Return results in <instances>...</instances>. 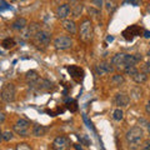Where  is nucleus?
I'll return each instance as SVG.
<instances>
[{
  "label": "nucleus",
  "instance_id": "1",
  "mask_svg": "<svg viewBox=\"0 0 150 150\" xmlns=\"http://www.w3.org/2000/svg\"><path fill=\"white\" fill-rule=\"evenodd\" d=\"M140 60H142V56L139 54H124V53H119L115 54L111 58V65H114L116 68H125V67H130V65H137Z\"/></svg>",
  "mask_w": 150,
  "mask_h": 150
},
{
  "label": "nucleus",
  "instance_id": "2",
  "mask_svg": "<svg viewBox=\"0 0 150 150\" xmlns=\"http://www.w3.org/2000/svg\"><path fill=\"white\" fill-rule=\"evenodd\" d=\"M50 41H51V34L45 30L36 31L35 35L33 36V44L40 50H44L50 44Z\"/></svg>",
  "mask_w": 150,
  "mask_h": 150
},
{
  "label": "nucleus",
  "instance_id": "3",
  "mask_svg": "<svg viewBox=\"0 0 150 150\" xmlns=\"http://www.w3.org/2000/svg\"><path fill=\"white\" fill-rule=\"evenodd\" d=\"M144 138V130L140 126H133L130 130L126 131L125 139L129 145H138Z\"/></svg>",
  "mask_w": 150,
  "mask_h": 150
},
{
  "label": "nucleus",
  "instance_id": "4",
  "mask_svg": "<svg viewBox=\"0 0 150 150\" xmlns=\"http://www.w3.org/2000/svg\"><path fill=\"white\" fill-rule=\"evenodd\" d=\"M94 35V29H93V24L89 19H85L81 24H80V29H79V38L83 41H90L93 39Z\"/></svg>",
  "mask_w": 150,
  "mask_h": 150
},
{
  "label": "nucleus",
  "instance_id": "5",
  "mask_svg": "<svg viewBox=\"0 0 150 150\" xmlns=\"http://www.w3.org/2000/svg\"><path fill=\"white\" fill-rule=\"evenodd\" d=\"M15 95H16V89H15V85L11 83L5 84L3 86L1 91H0V98L5 103H13L15 100Z\"/></svg>",
  "mask_w": 150,
  "mask_h": 150
},
{
  "label": "nucleus",
  "instance_id": "6",
  "mask_svg": "<svg viewBox=\"0 0 150 150\" xmlns=\"http://www.w3.org/2000/svg\"><path fill=\"white\" fill-rule=\"evenodd\" d=\"M54 46L58 50H67L73 46V39L68 35H62L54 39Z\"/></svg>",
  "mask_w": 150,
  "mask_h": 150
},
{
  "label": "nucleus",
  "instance_id": "7",
  "mask_svg": "<svg viewBox=\"0 0 150 150\" xmlns=\"http://www.w3.org/2000/svg\"><path fill=\"white\" fill-rule=\"evenodd\" d=\"M29 121L25 119H19L15 124H14V131L20 135V137H28L29 135Z\"/></svg>",
  "mask_w": 150,
  "mask_h": 150
},
{
  "label": "nucleus",
  "instance_id": "8",
  "mask_svg": "<svg viewBox=\"0 0 150 150\" xmlns=\"http://www.w3.org/2000/svg\"><path fill=\"white\" fill-rule=\"evenodd\" d=\"M142 31H143V29L140 26H138V25H130V26H128L123 31V38L126 41H131L135 36H138V35L142 34Z\"/></svg>",
  "mask_w": 150,
  "mask_h": 150
},
{
  "label": "nucleus",
  "instance_id": "9",
  "mask_svg": "<svg viewBox=\"0 0 150 150\" xmlns=\"http://www.w3.org/2000/svg\"><path fill=\"white\" fill-rule=\"evenodd\" d=\"M69 146H70V139L68 137H64V135H60V137H56L54 139L51 149L64 150V149H68Z\"/></svg>",
  "mask_w": 150,
  "mask_h": 150
},
{
  "label": "nucleus",
  "instance_id": "10",
  "mask_svg": "<svg viewBox=\"0 0 150 150\" xmlns=\"http://www.w3.org/2000/svg\"><path fill=\"white\" fill-rule=\"evenodd\" d=\"M67 70H68V73L70 74V76H71L76 83L83 81V79H84V70L80 67H78V65H70V67L67 68Z\"/></svg>",
  "mask_w": 150,
  "mask_h": 150
},
{
  "label": "nucleus",
  "instance_id": "11",
  "mask_svg": "<svg viewBox=\"0 0 150 150\" xmlns=\"http://www.w3.org/2000/svg\"><path fill=\"white\" fill-rule=\"evenodd\" d=\"M30 88L36 89V90H40V91H48L53 88V83L49 81L48 79H38Z\"/></svg>",
  "mask_w": 150,
  "mask_h": 150
},
{
  "label": "nucleus",
  "instance_id": "12",
  "mask_svg": "<svg viewBox=\"0 0 150 150\" xmlns=\"http://www.w3.org/2000/svg\"><path fill=\"white\" fill-rule=\"evenodd\" d=\"M114 101H115V105H118L119 108H126L130 103V98L125 93H118L115 95Z\"/></svg>",
  "mask_w": 150,
  "mask_h": 150
},
{
  "label": "nucleus",
  "instance_id": "13",
  "mask_svg": "<svg viewBox=\"0 0 150 150\" xmlns=\"http://www.w3.org/2000/svg\"><path fill=\"white\" fill-rule=\"evenodd\" d=\"M71 10H70V5L69 4H63V5H60L58 9H56V16L60 20H65L69 15Z\"/></svg>",
  "mask_w": 150,
  "mask_h": 150
},
{
  "label": "nucleus",
  "instance_id": "14",
  "mask_svg": "<svg viewBox=\"0 0 150 150\" xmlns=\"http://www.w3.org/2000/svg\"><path fill=\"white\" fill-rule=\"evenodd\" d=\"M26 25H28V20L25 18H18L11 23V29L16 31H21L25 29Z\"/></svg>",
  "mask_w": 150,
  "mask_h": 150
},
{
  "label": "nucleus",
  "instance_id": "15",
  "mask_svg": "<svg viewBox=\"0 0 150 150\" xmlns=\"http://www.w3.org/2000/svg\"><path fill=\"white\" fill-rule=\"evenodd\" d=\"M95 70H96L98 75H104L106 73H111L112 70H114V68H112L110 64H108V63H100L99 65H96Z\"/></svg>",
  "mask_w": 150,
  "mask_h": 150
},
{
  "label": "nucleus",
  "instance_id": "16",
  "mask_svg": "<svg viewBox=\"0 0 150 150\" xmlns=\"http://www.w3.org/2000/svg\"><path fill=\"white\" fill-rule=\"evenodd\" d=\"M49 126H44V125H34L33 128V135L34 137H45L46 133L49 131Z\"/></svg>",
  "mask_w": 150,
  "mask_h": 150
},
{
  "label": "nucleus",
  "instance_id": "17",
  "mask_svg": "<svg viewBox=\"0 0 150 150\" xmlns=\"http://www.w3.org/2000/svg\"><path fill=\"white\" fill-rule=\"evenodd\" d=\"M63 28L69 34H76V24L74 20H69V19L63 20Z\"/></svg>",
  "mask_w": 150,
  "mask_h": 150
},
{
  "label": "nucleus",
  "instance_id": "18",
  "mask_svg": "<svg viewBox=\"0 0 150 150\" xmlns=\"http://www.w3.org/2000/svg\"><path fill=\"white\" fill-rule=\"evenodd\" d=\"M25 79H26L28 84H29V86H31L33 84H34L38 79H39L38 71H35V70H29V71L26 73V75H25Z\"/></svg>",
  "mask_w": 150,
  "mask_h": 150
},
{
  "label": "nucleus",
  "instance_id": "19",
  "mask_svg": "<svg viewBox=\"0 0 150 150\" xmlns=\"http://www.w3.org/2000/svg\"><path fill=\"white\" fill-rule=\"evenodd\" d=\"M131 79L137 83V84H143V83H145L146 81V79H148V75L145 74V73H140L139 70L137 73H135L133 76H131Z\"/></svg>",
  "mask_w": 150,
  "mask_h": 150
},
{
  "label": "nucleus",
  "instance_id": "20",
  "mask_svg": "<svg viewBox=\"0 0 150 150\" xmlns=\"http://www.w3.org/2000/svg\"><path fill=\"white\" fill-rule=\"evenodd\" d=\"M124 81H125V79H124V76L121 74H114L111 76V79H110V83L114 86H120L121 84H124Z\"/></svg>",
  "mask_w": 150,
  "mask_h": 150
},
{
  "label": "nucleus",
  "instance_id": "21",
  "mask_svg": "<svg viewBox=\"0 0 150 150\" xmlns=\"http://www.w3.org/2000/svg\"><path fill=\"white\" fill-rule=\"evenodd\" d=\"M70 10H71L73 15H74L75 18L80 16V14H81V11H83V4H81V3L79 4L78 1H76V3H73V6L70 8Z\"/></svg>",
  "mask_w": 150,
  "mask_h": 150
},
{
  "label": "nucleus",
  "instance_id": "22",
  "mask_svg": "<svg viewBox=\"0 0 150 150\" xmlns=\"http://www.w3.org/2000/svg\"><path fill=\"white\" fill-rule=\"evenodd\" d=\"M26 28H28V25H26ZM40 30V26L39 25H38V24H31L29 28H28V30H26V33H25V38H33V36H34L35 35V33L36 31H39Z\"/></svg>",
  "mask_w": 150,
  "mask_h": 150
},
{
  "label": "nucleus",
  "instance_id": "23",
  "mask_svg": "<svg viewBox=\"0 0 150 150\" xmlns=\"http://www.w3.org/2000/svg\"><path fill=\"white\" fill-rule=\"evenodd\" d=\"M1 46L4 49H11L15 46V40L11 39V38H6V39H4L1 41Z\"/></svg>",
  "mask_w": 150,
  "mask_h": 150
},
{
  "label": "nucleus",
  "instance_id": "24",
  "mask_svg": "<svg viewBox=\"0 0 150 150\" xmlns=\"http://www.w3.org/2000/svg\"><path fill=\"white\" fill-rule=\"evenodd\" d=\"M112 119L115 121H120V120L124 119V111L121 108H118V109H115L112 111Z\"/></svg>",
  "mask_w": 150,
  "mask_h": 150
},
{
  "label": "nucleus",
  "instance_id": "25",
  "mask_svg": "<svg viewBox=\"0 0 150 150\" xmlns=\"http://www.w3.org/2000/svg\"><path fill=\"white\" fill-rule=\"evenodd\" d=\"M138 71V69H137V67L135 65H130V67H125L124 68V73L126 74V75H129V76H133V75Z\"/></svg>",
  "mask_w": 150,
  "mask_h": 150
},
{
  "label": "nucleus",
  "instance_id": "26",
  "mask_svg": "<svg viewBox=\"0 0 150 150\" xmlns=\"http://www.w3.org/2000/svg\"><path fill=\"white\" fill-rule=\"evenodd\" d=\"M104 5H105V8H106V10L109 11V13H112L115 10V8H116V5H115V3L112 1V0H105V3H104Z\"/></svg>",
  "mask_w": 150,
  "mask_h": 150
},
{
  "label": "nucleus",
  "instance_id": "27",
  "mask_svg": "<svg viewBox=\"0 0 150 150\" xmlns=\"http://www.w3.org/2000/svg\"><path fill=\"white\" fill-rule=\"evenodd\" d=\"M67 104H68V109L70 111H76L78 110V104H76V101H75V100L70 99V100H68Z\"/></svg>",
  "mask_w": 150,
  "mask_h": 150
},
{
  "label": "nucleus",
  "instance_id": "28",
  "mask_svg": "<svg viewBox=\"0 0 150 150\" xmlns=\"http://www.w3.org/2000/svg\"><path fill=\"white\" fill-rule=\"evenodd\" d=\"M13 137H14L13 131H10V130L3 131V140H4V142H10V140L13 139Z\"/></svg>",
  "mask_w": 150,
  "mask_h": 150
},
{
  "label": "nucleus",
  "instance_id": "29",
  "mask_svg": "<svg viewBox=\"0 0 150 150\" xmlns=\"http://www.w3.org/2000/svg\"><path fill=\"white\" fill-rule=\"evenodd\" d=\"M90 1H91L93 5L96 9H99V10L103 8V5H104V1H103V0H90Z\"/></svg>",
  "mask_w": 150,
  "mask_h": 150
},
{
  "label": "nucleus",
  "instance_id": "30",
  "mask_svg": "<svg viewBox=\"0 0 150 150\" xmlns=\"http://www.w3.org/2000/svg\"><path fill=\"white\" fill-rule=\"evenodd\" d=\"M88 13H89V15H93V16H98L99 15V9H94V8H89L88 9Z\"/></svg>",
  "mask_w": 150,
  "mask_h": 150
},
{
  "label": "nucleus",
  "instance_id": "31",
  "mask_svg": "<svg viewBox=\"0 0 150 150\" xmlns=\"http://www.w3.org/2000/svg\"><path fill=\"white\" fill-rule=\"evenodd\" d=\"M15 149H18V150H20V149L30 150L31 148H30V145H28V144H25V143H21V144H18V145H16V146H15Z\"/></svg>",
  "mask_w": 150,
  "mask_h": 150
},
{
  "label": "nucleus",
  "instance_id": "32",
  "mask_svg": "<svg viewBox=\"0 0 150 150\" xmlns=\"http://www.w3.org/2000/svg\"><path fill=\"white\" fill-rule=\"evenodd\" d=\"M125 3H130L131 5L138 6V5H140V3H142V0H125Z\"/></svg>",
  "mask_w": 150,
  "mask_h": 150
},
{
  "label": "nucleus",
  "instance_id": "33",
  "mask_svg": "<svg viewBox=\"0 0 150 150\" xmlns=\"http://www.w3.org/2000/svg\"><path fill=\"white\" fill-rule=\"evenodd\" d=\"M143 150H149L150 149V140H145L144 144H143V146H142Z\"/></svg>",
  "mask_w": 150,
  "mask_h": 150
},
{
  "label": "nucleus",
  "instance_id": "34",
  "mask_svg": "<svg viewBox=\"0 0 150 150\" xmlns=\"http://www.w3.org/2000/svg\"><path fill=\"white\" fill-rule=\"evenodd\" d=\"M5 118H6L5 112H0V124L4 123V120H5Z\"/></svg>",
  "mask_w": 150,
  "mask_h": 150
},
{
  "label": "nucleus",
  "instance_id": "35",
  "mask_svg": "<svg viewBox=\"0 0 150 150\" xmlns=\"http://www.w3.org/2000/svg\"><path fill=\"white\" fill-rule=\"evenodd\" d=\"M145 110H146V112H148V114H150V99L148 100L146 105H145Z\"/></svg>",
  "mask_w": 150,
  "mask_h": 150
},
{
  "label": "nucleus",
  "instance_id": "36",
  "mask_svg": "<svg viewBox=\"0 0 150 150\" xmlns=\"http://www.w3.org/2000/svg\"><path fill=\"white\" fill-rule=\"evenodd\" d=\"M144 38H146V39L150 38V31L149 30H144Z\"/></svg>",
  "mask_w": 150,
  "mask_h": 150
},
{
  "label": "nucleus",
  "instance_id": "37",
  "mask_svg": "<svg viewBox=\"0 0 150 150\" xmlns=\"http://www.w3.org/2000/svg\"><path fill=\"white\" fill-rule=\"evenodd\" d=\"M74 148H75V149H80V150L83 149V146H81V144H80V145H79V144H74Z\"/></svg>",
  "mask_w": 150,
  "mask_h": 150
},
{
  "label": "nucleus",
  "instance_id": "38",
  "mask_svg": "<svg viewBox=\"0 0 150 150\" xmlns=\"http://www.w3.org/2000/svg\"><path fill=\"white\" fill-rule=\"evenodd\" d=\"M106 40H108V41H112V40H114V38H112V36H108Z\"/></svg>",
  "mask_w": 150,
  "mask_h": 150
},
{
  "label": "nucleus",
  "instance_id": "39",
  "mask_svg": "<svg viewBox=\"0 0 150 150\" xmlns=\"http://www.w3.org/2000/svg\"><path fill=\"white\" fill-rule=\"evenodd\" d=\"M1 140H3V130L0 129V142H1Z\"/></svg>",
  "mask_w": 150,
  "mask_h": 150
},
{
  "label": "nucleus",
  "instance_id": "40",
  "mask_svg": "<svg viewBox=\"0 0 150 150\" xmlns=\"http://www.w3.org/2000/svg\"><path fill=\"white\" fill-rule=\"evenodd\" d=\"M68 1H69L70 4H73V3H76V1H78V0H68Z\"/></svg>",
  "mask_w": 150,
  "mask_h": 150
},
{
  "label": "nucleus",
  "instance_id": "41",
  "mask_svg": "<svg viewBox=\"0 0 150 150\" xmlns=\"http://www.w3.org/2000/svg\"><path fill=\"white\" fill-rule=\"evenodd\" d=\"M148 133H149V135H150V124H148Z\"/></svg>",
  "mask_w": 150,
  "mask_h": 150
},
{
  "label": "nucleus",
  "instance_id": "42",
  "mask_svg": "<svg viewBox=\"0 0 150 150\" xmlns=\"http://www.w3.org/2000/svg\"><path fill=\"white\" fill-rule=\"evenodd\" d=\"M146 65H148V68H150V59L148 60V63H146Z\"/></svg>",
  "mask_w": 150,
  "mask_h": 150
},
{
  "label": "nucleus",
  "instance_id": "43",
  "mask_svg": "<svg viewBox=\"0 0 150 150\" xmlns=\"http://www.w3.org/2000/svg\"><path fill=\"white\" fill-rule=\"evenodd\" d=\"M146 10H148V13H150V4L148 5V8H146Z\"/></svg>",
  "mask_w": 150,
  "mask_h": 150
},
{
  "label": "nucleus",
  "instance_id": "44",
  "mask_svg": "<svg viewBox=\"0 0 150 150\" xmlns=\"http://www.w3.org/2000/svg\"><path fill=\"white\" fill-rule=\"evenodd\" d=\"M148 56H149V58H150V50L148 51Z\"/></svg>",
  "mask_w": 150,
  "mask_h": 150
}]
</instances>
